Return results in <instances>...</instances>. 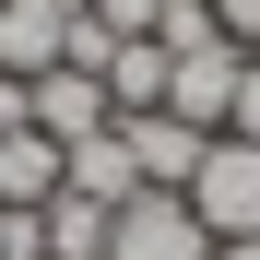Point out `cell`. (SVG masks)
<instances>
[{
	"mask_svg": "<svg viewBox=\"0 0 260 260\" xmlns=\"http://www.w3.org/2000/svg\"><path fill=\"white\" fill-rule=\"evenodd\" d=\"M178 201L201 213V237H213V248H225V237H260V142H225V130H213Z\"/></svg>",
	"mask_w": 260,
	"mask_h": 260,
	"instance_id": "obj_1",
	"label": "cell"
},
{
	"mask_svg": "<svg viewBox=\"0 0 260 260\" xmlns=\"http://www.w3.org/2000/svg\"><path fill=\"white\" fill-rule=\"evenodd\" d=\"M237 71H248V48H237V36L178 48V59H166V118H189L201 142H213V130H225V107H237Z\"/></svg>",
	"mask_w": 260,
	"mask_h": 260,
	"instance_id": "obj_2",
	"label": "cell"
},
{
	"mask_svg": "<svg viewBox=\"0 0 260 260\" xmlns=\"http://www.w3.org/2000/svg\"><path fill=\"white\" fill-rule=\"evenodd\" d=\"M107 260H213V237H201V213H189L178 189H142V201H118Z\"/></svg>",
	"mask_w": 260,
	"mask_h": 260,
	"instance_id": "obj_3",
	"label": "cell"
},
{
	"mask_svg": "<svg viewBox=\"0 0 260 260\" xmlns=\"http://www.w3.org/2000/svg\"><path fill=\"white\" fill-rule=\"evenodd\" d=\"M71 24H83V0H0V71L12 83L59 71L71 59Z\"/></svg>",
	"mask_w": 260,
	"mask_h": 260,
	"instance_id": "obj_4",
	"label": "cell"
},
{
	"mask_svg": "<svg viewBox=\"0 0 260 260\" xmlns=\"http://www.w3.org/2000/svg\"><path fill=\"white\" fill-rule=\"evenodd\" d=\"M118 107H107V83L95 71H36V130H48V142L71 154V142H95Z\"/></svg>",
	"mask_w": 260,
	"mask_h": 260,
	"instance_id": "obj_5",
	"label": "cell"
},
{
	"mask_svg": "<svg viewBox=\"0 0 260 260\" xmlns=\"http://www.w3.org/2000/svg\"><path fill=\"white\" fill-rule=\"evenodd\" d=\"M59 178H71V154L48 142V130H12V142H0V213H48Z\"/></svg>",
	"mask_w": 260,
	"mask_h": 260,
	"instance_id": "obj_6",
	"label": "cell"
},
{
	"mask_svg": "<svg viewBox=\"0 0 260 260\" xmlns=\"http://www.w3.org/2000/svg\"><path fill=\"white\" fill-rule=\"evenodd\" d=\"M118 142H130V166H142V189H189V166H201V130L189 118H118Z\"/></svg>",
	"mask_w": 260,
	"mask_h": 260,
	"instance_id": "obj_7",
	"label": "cell"
},
{
	"mask_svg": "<svg viewBox=\"0 0 260 260\" xmlns=\"http://www.w3.org/2000/svg\"><path fill=\"white\" fill-rule=\"evenodd\" d=\"M71 201H95V213H118V201H142V166H130V142H118V118L95 130V142H71V178H59Z\"/></svg>",
	"mask_w": 260,
	"mask_h": 260,
	"instance_id": "obj_8",
	"label": "cell"
},
{
	"mask_svg": "<svg viewBox=\"0 0 260 260\" xmlns=\"http://www.w3.org/2000/svg\"><path fill=\"white\" fill-rule=\"evenodd\" d=\"M95 83H107V107H118V118H154V107H166V48H154V36H118Z\"/></svg>",
	"mask_w": 260,
	"mask_h": 260,
	"instance_id": "obj_9",
	"label": "cell"
},
{
	"mask_svg": "<svg viewBox=\"0 0 260 260\" xmlns=\"http://www.w3.org/2000/svg\"><path fill=\"white\" fill-rule=\"evenodd\" d=\"M36 225H48V260H107V225H118V213H95V201H71V189H59Z\"/></svg>",
	"mask_w": 260,
	"mask_h": 260,
	"instance_id": "obj_10",
	"label": "cell"
},
{
	"mask_svg": "<svg viewBox=\"0 0 260 260\" xmlns=\"http://www.w3.org/2000/svg\"><path fill=\"white\" fill-rule=\"evenodd\" d=\"M83 12H95L107 36H154V24H166V0H83Z\"/></svg>",
	"mask_w": 260,
	"mask_h": 260,
	"instance_id": "obj_11",
	"label": "cell"
},
{
	"mask_svg": "<svg viewBox=\"0 0 260 260\" xmlns=\"http://www.w3.org/2000/svg\"><path fill=\"white\" fill-rule=\"evenodd\" d=\"M225 142H260V48H248V71H237V107H225Z\"/></svg>",
	"mask_w": 260,
	"mask_h": 260,
	"instance_id": "obj_12",
	"label": "cell"
},
{
	"mask_svg": "<svg viewBox=\"0 0 260 260\" xmlns=\"http://www.w3.org/2000/svg\"><path fill=\"white\" fill-rule=\"evenodd\" d=\"M213 12V36H237V48H260V0H201Z\"/></svg>",
	"mask_w": 260,
	"mask_h": 260,
	"instance_id": "obj_13",
	"label": "cell"
},
{
	"mask_svg": "<svg viewBox=\"0 0 260 260\" xmlns=\"http://www.w3.org/2000/svg\"><path fill=\"white\" fill-rule=\"evenodd\" d=\"M12 130H36V83H12V71H0V142H12Z\"/></svg>",
	"mask_w": 260,
	"mask_h": 260,
	"instance_id": "obj_14",
	"label": "cell"
},
{
	"mask_svg": "<svg viewBox=\"0 0 260 260\" xmlns=\"http://www.w3.org/2000/svg\"><path fill=\"white\" fill-rule=\"evenodd\" d=\"M213 260H260V237H225V248H213Z\"/></svg>",
	"mask_w": 260,
	"mask_h": 260,
	"instance_id": "obj_15",
	"label": "cell"
}]
</instances>
